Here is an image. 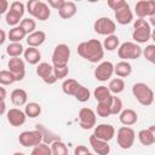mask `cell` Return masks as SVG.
<instances>
[{"label":"cell","mask_w":155,"mask_h":155,"mask_svg":"<svg viewBox=\"0 0 155 155\" xmlns=\"http://www.w3.org/2000/svg\"><path fill=\"white\" fill-rule=\"evenodd\" d=\"M151 38V27L147 22V19L138 18L133 23V33H132V39L134 40L136 44H145L150 40Z\"/></svg>","instance_id":"obj_2"},{"label":"cell","mask_w":155,"mask_h":155,"mask_svg":"<svg viewBox=\"0 0 155 155\" xmlns=\"http://www.w3.org/2000/svg\"><path fill=\"white\" fill-rule=\"evenodd\" d=\"M7 67H8V71L13 75L16 81L23 80V78L25 75V64L22 58H19V57L10 58Z\"/></svg>","instance_id":"obj_12"},{"label":"cell","mask_w":155,"mask_h":155,"mask_svg":"<svg viewBox=\"0 0 155 155\" xmlns=\"http://www.w3.org/2000/svg\"><path fill=\"white\" fill-rule=\"evenodd\" d=\"M86 155H94V154H92V153H87Z\"/></svg>","instance_id":"obj_51"},{"label":"cell","mask_w":155,"mask_h":155,"mask_svg":"<svg viewBox=\"0 0 155 155\" xmlns=\"http://www.w3.org/2000/svg\"><path fill=\"white\" fill-rule=\"evenodd\" d=\"M24 12H25V6H24L23 2H21V1H13V2H11L10 10H7L6 16H5L6 23L8 25H11L12 28L13 27H17L18 23H21Z\"/></svg>","instance_id":"obj_6"},{"label":"cell","mask_w":155,"mask_h":155,"mask_svg":"<svg viewBox=\"0 0 155 155\" xmlns=\"http://www.w3.org/2000/svg\"><path fill=\"white\" fill-rule=\"evenodd\" d=\"M132 94L144 107H149L154 102V91L144 82H136L132 86Z\"/></svg>","instance_id":"obj_3"},{"label":"cell","mask_w":155,"mask_h":155,"mask_svg":"<svg viewBox=\"0 0 155 155\" xmlns=\"http://www.w3.org/2000/svg\"><path fill=\"white\" fill-rule=\"evenodd\" d=\"M63 2H64V0H48L46 4L48 5V7H52L54 10H59L62 7Z\"/></svg>","instance_id":"obj_44"},{"label":"cell","mask_w":155,"mask_h":155,"mask_svg":"<svg viewBox=\"0 0 155 155\" xmlns=\"http://www.w3.org/2000/svg\"><path fill=\"white\" fill-rule=\"evenodd\" d=\"M114 73L120 79L121 78H127L132 73V65L127 61H120L119 63H116V65H114Z\"/></svg>","instance_id":"obj_25"},{"label":"cell","mask_w":155,"mask_h":155,"mask_svg":"<svg viewBox=\"0 0 155 155\" xmlns=\"http://www.w3.org/2000/svg\"><path fill=\"white\" fill-rule=\"evenodd\" d=\"M68 73H69L68 65H56V67H53V74H54L57 80L67 78Z\"/></svg>","instance_id":"obj_42"},{"label":"cell","mask_w":155,"mask_h":155,"mask_svg":"<svg viewBox=\"0 0 155 155\" xmlns=\"http://www.w3.org/2000/svg\"><path fill=\"white\" fill-rule=\"evenodd\" d=\"M136 139L134 131L128 126H121L116 132V140L121 149H130Z\"/></svg>","instance_id":"obj_7"},{"label":"cell","mask_w":155,"mask_h":155,"mask_svg":"<svg viewBox=\"0 0 155 155\" xmlns=\"http://www.w3.org/2000/svg\"><path fill=\"white\" fill-rule=\"evenodd\" d=\"M8 10V1L7 0H0V16L6 13Z\"/></svg>","instance_id":"obj_46"},{"label":"cell","mask_w":155,"mask_h":155,"mask_svg":"<svg viewBox=\"0 0 155 155\" xmlns=\"http://www.w3.org/2000/svg\"><path fill=\"white\" fill-rule=\"evenodd\" d=\"M24 52V47L21 42H10L7 46H6V53L11 57V58H15V57H19L22 53Z\"/></svg>","instance_id":"obj_33"},{"label":"cell","mask_w":155,"mask_h":155,"mask_svg":"<svg viewBox=\"0 0 155 155\" xmlns=\"http://www.w3.org/2000/svg\"><path fill=\"white\" fill-rule=\"evenodd\" d=\"M87 153H90V151H88L87 147H85V145H78L74 149V155H86Z\"/></svg>","instance_id":"obj_45"},{"label":"cell","mask_w":155,"mask_h":155,"mask_svg":"<svg viewBox=\"0 0 155 155\" xmlns=\"http://www.w3.org/2000/svg\"><path fill=\"white\" fill-rule=\"evenodd\" d=\"M134 12L138 18L153 17L155 16V1L154 0H140L136 4Z\"/></svg>","instance_id":"obj_13"},{"label":"cell","mask_w":155,"mask_h":155,"mask_svg":"<svg viewBox=\"0 0 155 155\" xmlns=\"http://www.w3.org/2000/svg\"><path fill=\"white\" fill-rule=\"evenodd\" d=\"M142 54H144L145 59L149 61L150 63H155V45L150 44L145 46V48L142 50Z\"/></svg>","instance_id":"obj_41"},{"label":"cell","mask_w":155,"mask_h":155,"mask_svg":"<svg viewBox=\"0 0 155 155\" xmlns=\"http://www.w3.org/2000/svg\"><path fill=\"white\" fill-rule=\"evenodd\" d=\"M27 11L30 16L39 21H47L51 15V10L48 5L41 0H29L27 2Z\"/></svg>","instance_id":"obj_4"},{"label":"cell","mask_w":155,"mask_h":155,"mask_svg":"<svg viewBox=\"0 0 155 155\" xmlns=\"http://www.w3.org/2000/svg\"><path fill=\"white\" fill-rule=\"evenodd\" d=\"M6 41V33L4 29H0V46Z\"/></svg>","instance_id":"obj_48"},{"label":"cell","mask_w":155,"mask_h":155,"mask_svg":"<svg viewBox=\"0 0 155 155\" xmlns=\"http://www.w3.org/2000/svg\"><path fill=\"white\" fill-rule=\"evenodd\" d=\"M78 53L80 57L91 63H98L104 57L102 42L97 39H91L88 41L80 42L78 45Z\"/></svg>","instance_id":"obj_1"},{"label":"cell","mask_w":155,"mask_h":155,"mask_svg":"<svg viewBox=\"0 0 155 155\" xmlns=\"http://www.w3.org/2000/svg\"><path fill=\"white\" fill-rule=\"evenodd\" d=\"M30 155H51V148L48 144L41 142L40 144L33 148Z\"/></svg>","instance_id":"obj_38"},{"label":"cell","mask_w":155,"mask_h":155,"mask_svg":"<svg viewBox=\"0 0 155 155\" xmlns=\"http://www.w3.org/2000/svg\"><path fill=\"white\" fill-rule=\"evenodd\" d=\"M36 74L47 85H52V84H54L57 81V79H56V76L53 74V65H51L47 62H41V63L38 64Z\"/></svg>","instance_id":"obj_14"},{"label":"cell","mask_w":155,"mask_h":155,"mask_svg":"<svg viewBox=\"0 0 155 155\" xmlns=\"http://www.w3.org/2000/svg\"><path fill=\"white\" fill-rule=\"evenodd\" d=\"M93 136L104 142H109L115 136V128L110 124H99L98 126L94 127Z\"/></svg>","instance_id":"obj_17"},{"label":"cell","mask_w":155,"mask_h":155,"mask_svg":"<svg viewBox=\"0 0 155 155\" xmlns=\"http://www.w3.org/2000/svg\"><path fill=\"white\" fill-rule=\"evenodd\" d=\"M108 88H109L111 94L116 96V94L121 93L125 90V81L122 79H120V78H114V79H111L109 81Z\"/></svg>","instance_id":"obj_30"},{"label":"cell","mask_w":155,"mask_h":155,"mask_svg":"<svg viewBox=\"0 0 155 155\" xmlns=\"http://www.w3.org/2000/svg\"><path fill=\"white\" fill-rule=\"evenodd\" d=\"M93 96L96 98V101L98 103H103V102H109L110 98H111V93L109 91V88L104 85H101V86H97L93 91Z\"/></svg>","instance_id":"obj_26"},{"label":"cell","mask_w":155,"mask_h":155,"mask_svg":"<svg viewBox=\"0 0 155 155\" xmlns=\"http://www.w3.org/2000/svg\"><path fill=\"white\" fill-rule=\"evenodd\" d=\"M70 58V48L65 44H59L52 52V65H68Z\"/></svg>","instance_id":"obj_10"},{"label":"cell","mask_w":155,"mask_h":155,"mask_svg":"<svg viewBox=\"0 0 155 155\" xmlns=\"http://www.w3.org/2000/svg\"><path fill=\"white\" fill-rule=\"evenodd\" d=\"M13 155H24V154L21 153V151H16V153H13Z\"/></svg>","instance_id":"obj_50"},{"label":"cell","mask_w":155,"mask_h":155,"mask_svg":"<svg viewBox=\"0 0 155 155\" xmlns=\"http://www.w3.org/2000/svg\"><path fill=\"white\" fill-rule=\"evenodd\" d=\"M119 120L124 126H132L138 121V115L133 109H122L119 114Z\"/></svg>","instance_id":"obj_20"},{"label":"cell","mask_w":155,"mask_h":155,"mask_svg":"<svg viewBox=\"0 0 155 155\" xmlns=\"http://www.w3.org/2000/svg\"><path fill=\"white\" fill-rule=\"evenodd\" d=\"M13 82H16V80L8 70H0V85L7 86V85H12Z\"/></svg>","instance_id":"obj_39"},{"label":"cell","mask_w":155,"mask_h":155,"mask_svg":"<svg viewBox=\"0 0 155 155\" xmlns=\"http://www.w3.org/2000/svg\"><path fill=\"white\" fill-rule=\"evenodd\" d=\"M113 74H114V64L109 61L101 62L94 69V78L102 82L109 80Z\"/></svg>","instance_id":"obj_15"},{"label":"cell","mask_w":155,"mask_h":155,"mask_svg":"<svg viewBox=\"0 0 155 155\" xmlns=\"http://www.w3.org/2000/svg\"><path fill=\"white\" fill-rule=\"evenodd\" d=\"M23 56H24L25 62L29 63V64H31V65L39 64V62L41 59V53H40V51L36 47H29L28 46V48L24 50Z\"/></svg>","instance_id":"obj_24"},{"label":"cell","mask_w":155,"mask_h":155,"mask_svg":"<svg viewBox=\"0 0 155 155\" xmlns=\"http://www.w3.org/2000/svg\"><path fill=\"white\" fill-rule=\"evenodd\" d=\"M6 96H7V92H6L5 87H2V86L0 85V101H5Z\"/></svg>","instance_id":"obj_47"},{"label":"cell","mask_w":155,"mask_h":155,"mask_svg":"<svg viewBox=\"0 0 155 155\" xmlns=\"http://www.w3.org/2000/svg\"><path fill=\"white\" fill-rule=\"evenodd\" d=\"M90 145L97 155H108L110 153V145L108 144V142H104L94 137L93 134L90 136Z\"/></svg>","instance_id":"obj_19"},{"label":"cell","mask_w":155,"mask_h":155,"mask_svg":"<svg viewBox=\"0 0 155 155\" xmlns=\"http://www.w3.org/2000/svg\"><path fill=\"white\" fill-rule=\"evenodd\" d=\"M97 115L101 117H108L111 115L109 102H103V103L97 104Z\"/></svg>","instance_id":"obj_40"},{"label":"cell","mask_w":155,"mask_h":155,"mask_svg":"<svg viewBox=\"0 0 155 155\" xmlns=\"http://www.w3.org/2000/svg\"><path fill=\"white\" fill-rule=\"evenodd\" d=\"M0 18H1V16H0Z\"/></svg>","instance_id":"obj_52"},{"label":"cell","mask_w":155,"mask_h":155,"mask_svg":"<svg viewBox=\"0 0 155 155\" xmlns=\"http://www.w3.org/2000/svg\"><path fill=\"white\" fill-rule=\"evenodd\" d=\"M19 25L22 27V29L27 33V35H29V34H31L33 31H35V29H36V22L33 19V18H23L22 21H21V23H19Z\"/></svg>","instance_id":"obj_37"},{"label":"cell","mask_w":155,"mask_h":155,"mask_svg":"<svg viewBox=\"0 0 155 155\" xmlns=\"http://www.w3.org/2000/svg\"><path fill=\"white\" fill-rule=\"evenodd\" d=\"M18 142L21 145L25 148H34L42 142V133L38 128L33 131H24L18 136Z\"/></svg>","instance_id":"obj_8"},{"label":"cell","mask_w":155,"mask_h":155,"mask_svg":"<svg viewBox=\"0 0 155 155\" xmlns=\"http://www.w3.org/2000/svg\"><path fill=\"white\" fill-rule=\"evenodd\" d=\"M6 111V104H5V101H0V116L4 115Z\"/></svg>","instance_id":"obj_49"},{"label":"cell","mask_w":155,"mask_h":155,"mask_svg":"<svg viewBox=\"0 0 155 155\" xmlns=\"http://www.w3.org/2000/svg\"><path fill=\"white\" fill-rule=\"evenodd\" d=\"M138 139H139L140 144H143L145 147L153 145L155 143V132L154 131H150L149 128L140 130L138 132Z\"/></svg>","instance_id":"obj_27"},{"label":"cell","mask_w":155,"mask_h":155,"mask_svg":"<svg viewBox=\"0 0 155 155\" xmlns=\"http://www.w3.org/2000/svg\"><path fill=\"white\" fill-rule=\"evenodd\" d=\"M93 29H94V31L97 34L108 36V35H113L114 34V31L116 30V24L109 17H99L98 19L94 21Z\"/></svg>","instance_id":"obj_9"},{"label":"cell","mask_w":155,"mask_h":155,"mask_svg":"<svg viewBox=\"0 0 155 155\" xmlns=\"http://www.w3.org/2000/svg\"><path fill=\"white\" fill-rule=\"evenodd\" d=\"M126 1L125 0H108V6L111 8V10H117L119 7H121Z\"/></svg>","instance_id":"obj_43"},{"label":"cell","mask_w":155,"mask_h":155,"mask_svg":"<svg viewBox=\"0 0 155 155\" xmlns=\"http://www.w3.org/2000/svg\"><path fill=\"white\" fill-rule=\"evenodd\" d=\"M24 114L25 116L28 117H38L40 114H41V105L36 102H30V103H27L25 104V108H24Z\"/></svg>","instance_id":"obj_32"},{"label":"cell","mask_w":155,"mask_h":155,"mask_svg":"<svg viewBox=\"0 0 155 155\" xmlns=\"http://www.w3.org/2000/svg\"><path fill=\"white\" fill-rule=\"evenodd\" d=\"M109 105H110V113H111V115H117L122 110V101L119 97H116V96H113L111 94V98L109 101Z\"/></svg>","instance_id":"obj_36"},{"label":"cell","mask_w":155,"mask_h":155,"mask_svg":"<svg viewBox=\"0 0 155 155\" xmlns=\"http://www.w3.org/2000/svg\"><path fill=\"white\" fill-rule=\"evenodd\" d=\"M76 4L74 1H64L62 7L58 10V15L63 19H69L76 13Z\"/></svg>","instance_id":"obj_22"},{"label":"cell","mask_w":155,"mask_h":155,"mask_svg":"<svg viewBox=\"0 0 155 155\" xmlns=\"http://www.w3.org/2000/svg\"><path fill=\"white\" fill-rule=\"evenodd\" d=\"M102 46H103V50L114 51V50H116V48L120 46V39H119V36L115 35V34L108 35V36H105V39H104Z\"/></svg>","instance_id":"obj_29"},{"label":"cell","mask_w":155,"mask_h":155,"mask_svg":"<svg viewBox=\"0 0 155 155\" xmlns=\"http://www.w3.org/2000/svg\"><path fill=\"white\" fill-rule=\"evenodd\" d=\"M80 86V84L75 80V79H65L62 84V90L65 94L68 96H74L78 87Z\"/></svg>","instance_id":"obj_31"},{"label":"cell","mask_w":155,"mask_h":155,"mask_svg":"<svg viewBox=\"0 0 155 155\" xmlns=\"http://www.w3.org/2000/svg\"><path fill=\"white\" fill-rule=\"evenodd\" d=\"M10 98H11V102H12L15 105L22 107V105H25V104H27L28 94H27V92H25L23 88H15V90L11 92Z\"/></svg>","instance_id":"obj_23"},{"label":"cell","mask_w":155,"mask_h":155,"mask_svg":"<svg viewBox=\"0 0 155 155\" xmlns=\"http://www.w3.org/2000/svg\"><path fill=\"white\" fill-rule=\"evenodd\" d=\"M74 97H75L76 101H79V102H81V103H85V102H87V101L90 99L91 92H90V90H88L87 87H85L84 85L80 84V86L78 87V90H76Z\"/></svg>","instance_id":"obj_35"},{"label":"cell","mask_w":155,"mask_h":155,"mask_svg":"<svg viewBox=\"0 0 155 155\" xmlns=\"http://www.w3.org/2000/svg\"><path fill=\"white\" fill-rule=\"evenodd\" d=\"M6 117H7V121L10 122V125L11 126H15V127L22 126L25 122V119H27L24 111L21 110V109H18V108L10 109L6 113Z\"/></svg>","instance_id":"obj_18"},{"label":"cell","mask_w":155,"mask_h":155,"mask_svg":"<svg viewBox=\"0 0 155 155\" xmlns=\"http://www.w3.org/2000/svg\"><path fill=\"white\" fill-rule=\"evenodd\" d=\"M79 125L82 130H91L96 126V113L91 108H81L79 110Z\"/></svg>","instance_id":"obj_11"},{"label":"cell","mask_w":155,"mask_h":155,"mask_svg":"<svg viewBox=\"0 0 155 155\" xmlns=\"http://www.w3.org/2000/svg\"><path fill=\"white\" fill-rule=\"evenodd\" d=\"M117 56L122 61L138 59L142 56V47L132 41H126L117 47Z\"/></svg>","instance_id":"obj_5"},{"label":"cell","mask_w":155,"mask_h":155,"mask_svg":"<svg viewBox=\"0 0 155 155\" xmlns=\"http://www.w3.org/2000/svg\"><path fill=\"white\" fill-rule=\"evenodd\" d=\"M25 36H27V33L22 29L21 25L13 27L12 29H10V31L7 34V38L11 42H21Z\"/></svg>","instance_id":"obj_28"},{"label":"cell","mask_w":155,"mask_h":155,"mask_svg":"<svg viewBox=\"0 0 155 155\" xmlns=\"http://www.w3.org/2000/svg\"><path fill=\"white\" fill-rule=\"evenodd\" d=\"M50 148H51V155H68V148L65 143L62 142L61 139L52 142Z\"/></svg>","instance_id":"obj_34"},{"label":"cell","mask_w":155,"mask_h":155,"mask_svg":"<svg viewBox=\"0 0 155 155\" xmlns=\"http://www.w3.org/2000/svg\"><path fill=\"white\" fill-rule=\"evenodd\" d=\"M27 44L29 47H39L40 45H42L46 40V34L42 30H35L31 34L27 35Z\"/></svg>","instance_id":"obj_21"},{"label":"cell","mask_w":155,"mask_h":155,"mask_svg":"<svg viewBox=\"0 0 155 155\" xmlns=\"http://www.w3.org/2000/svg\"><path fill=\"white\" fill-rule=\"evenodd\" d=\"M114 15H115L116 22L119 24H121V25L130 24L133 21V12H132V10H131V7H130V5L127 2H125L117 10H115L114 11Z\"/></svg>","instance_id":"obj_16"}]
</instances>
